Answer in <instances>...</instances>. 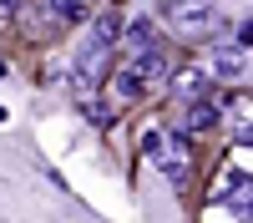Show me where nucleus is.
<instances>
[{"label":"nucleus","instance_id":"1","mask_svg":"<svg viewBox=\"0 0 253 223\" xmlns=\"http://www.w3.org/2000/svg\"><path fill=\"white\" fill-rule=\"evenodd\" d=\"M152 162H157V173L172 182V188H182V182L193 178V142H187V132H167Z\"/></svg>","mask_w":253,"mask_h":223},{"label":"nucleus","instance_id":"2","mask_svg":"<svg viewBox=\"0 0 253 223\" xmlns=\"http://www.w3.org/2000/svg\"><path fill=\"white\" fill-rule=\"evenodd\" d=\"M223 182H228V188H218V198H228V208L238 213V223H253V178L248 173H233Z\"/></svg>","mask_w":253,"mask_h":223},{"label":"nucleus","instance_id":"3","mask_svg":"<svg viewBox=\"0 0 253 223\" xmlns=\"http://www.w3.org/2000/svg\"><path fill=\"white\" fill-rule=\"evenodd\" d=\"M172 91H177L182 101H203L208 71H203V66H172Z\"/></svg>","mask_w":253,"mask_h":223},{"label":"nucleus","instance_id":"4","mask_svg":"<svg viewBox=\"0 0 253 223\" xmlns=\"http://www.w3.org/2000/svg\"><path fill=\"white\" fill-rule=\"evenodd\" d=\"M208 15H213V10H208V0H167V20H177L182 31H198Z\"/></svg>","mask_w":253,"mask_h":223},{"label":"nucleus","instance_id":"5","mask_svg":"<svg viewBox=\"0 0 253 223\" xmlns=\"http://www.w3.org/2000/svg\"><path fill=\"white\" fill-rule=\"evenodd\" d=\"M132 71H137L142 81H157V76H167V56H162V46H157V41H152V46H142V51H137Z\"/></svg>","mask_w":253,"mask_h":223},{"label":"nucleus","instance_id":"6","mask_svg":"<svg viewBox=\"0 0 253 223\" xmlns=\"http://www.w3.org/2000/svg\"><path fill=\"white\" fill-rule=\"evenodd\" d=\"M122 31H126V26H122V15H117V10H112V15H101L96 26H91V46H101V51H107V46H117V41H122Z\"/></svg>","mask_w":253,"mask_h":223},{"label":"nucleus","instance_id":"7","mask_svg":"<svg viewBox=\"0 0 253 223\" xmlns=\"http://www.w3.org/2000/svg\"><path fill=\"white\" fill-rule=\"evenodd\" d=\"M96 76H101V46H91V51L71 66V81H76V87H91Z\"/></svg>","mask_w":253,"mask_h":223},{"label":"nucleus","instance_id":"8","mask_svg":"<svg viewBox=\"0 0 253 223\" xmlns=\"http://www.w3.org/2000/svg\"><path fill=\"white\" fill-rule=\"evenodd\" d=\"M142 87H147V81H142V76H137L132 66L112 76V96H117V101H137V96H142Z\"/></svg>","mask_w":253,"mask_h":223},{"label":"nucleus","instance_id":"9","mask_svg":"<svg viewBox=\"0 0 253 223\" xmlns=\"http://www.w3.org/2000/svg\"><path fill=\"white\" fill-rule=\"evenodd\" d=\"M218 122V107L213 101H193V107H187V132H208Z\"/></svg>","mask_w":253,"mask_h":223},{"label":"nucleus","instance_id":"10","mask_svg":"<svg viewBox=\"0 0 253 223\" xmlns=\"http://www.w3.org/2000/svg\"><path fill=\"white\" fill-rule=\"evenodd\" d=\"M122 36H126V46H137V51H142V46H152V20H142V15H137Z\"/></svg>","mask_w":253,"mask_h":223},{"label":"nucleus","instance_id":"11","mask_svg":"<svg viewBox=\"0 0 253 223\" xmlns=\"http://www.w3.org/2000/svg\"><path fill=\"white\" fill-rule=\"evenodd\" d=\"M243 71V56L238 51H218V76H238Z\"/></svg>","mask_w":253,"mask_h":223},{"label":"nucleus","instance_id":"12","mask_svg":"<svg viewBox=\"0 0 253 223\" xmlns=\"http://www.w3.org/2000/svg\"><path fill=\"white\" fill-rule=\"evenodd\" d=\"M162 137H167L162 127H152V132H142V157H147V162L157 157V147H162Z\"/></svg>","mask_w":253,"mask_h":223},{"label":"nucleus","instance_id":"13","mask_svg":"<svg viewBox=\"0 0 253 223\" xmlns=\"http://www.w3.org/2000/svg\"><path fill=\"white\" fill-rule=\"evenodd\" d=\"M51 10L61 20H81V0H51Z\"/></svg>","mask_w":253,"mask_h":223},{"label":"nucleus","instance_id":"14","mask_svg":"<svg viewBox=\"0 0 253 223\" xmlns=\"http://www.w3.org/2000/svg\"><path fill=\"white\" fill-rule=\"evenodd\" d=\"M238 142H243V147H253V122H243V127H238Z\"/></svg>","mask_w":253,"mask_h":223},{"label":"nucleus","instance_id":"15","mask_svg":"<svg viewBox=\"0 0 253 223\" xmlns=\"http://www.w3.org/2000/svg\"><path fill=\"white\" fill-rule=\"evenodd\" d=\"M15 15V0H0V20H10Z\"/></svg>","mask_w":253,"mask_h":223},{"label":"nucleus","instance_id":"16","mask_svg":"<svg viewBox=\"0 0 253 223\" xmlns=\"http://www.w3.org/2000/svg\"><path fill=\"white\" fill-rule=\"evenodd\" d=\"M0 76H5V61H0Z\"/></svg>","mask_w":253,"mask_h":223}]
</instances>
